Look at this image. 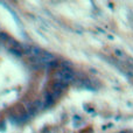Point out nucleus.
Masks as SVG:
<instances>
[{"label":"nucleus","mask_w":133,"mask_h":133,"mask_svg":"<svg viewBox=\"0 0 133 133\" xmlns=\"http://www.w3.org/2000/svg\"><path fill=\"white\" fill-rule=\"evenodd\" d=\"M55 77H56V81L62 82V83H64V84L68 85L69 83L72 82V81L75 79V74H74V71H71L70 69L63 68L55 74Z\"/></svg>","instance_id":"f257e3e1"},{"label":"nucleus","mask_w":133,"mask_h":133,"mask_svg":"<svg viewBox=\"0 0 133 133\" xmlns=\"http://www.w3.org/2000/svg\"><path fill=\"white\" fill-rule=\"evenodd\" d=\"M9 51H11L12 54H14L15 56H21V55H22V51L18 50V49H15V48H11V49H9Z\"/></svg>","instance_id":"f03ea898"}]
</instances>
